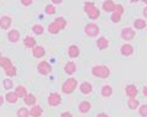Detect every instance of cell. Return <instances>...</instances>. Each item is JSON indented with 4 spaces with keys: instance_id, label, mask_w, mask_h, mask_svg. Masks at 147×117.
<instances>
[{
    "instance_id": "cell-24",
    "label": "cell",
    "mask_w": 147,
    "mask_h": 117,
    "mask_svg": "<svg viewBox=\"0 0 147 117\" xmlns=\"http://www.w3.org/2000/svg\"><path fill=\"white\" fill-rule=\"evenodd\" d=\"M147 22L145 19H136L134 21V30H145Z\"/></svg>"
},
{
    "instance_id": "cell-17",
    "label": "cell",
    "mask_w": 147,
    "mask_h": 117,
    "mask_svg": "<svg viewBox=\"0 0 147 117\" xmlns=\"http://www.w3.org/2000/svg\"><path fill=\"white\" fill-rule=\"evenodd\" d=\"M90 110H92V104L89 102V101H87V100H84V101H80L78 104V111L80 112V114L85 115V114H88Z\"/></svg>"
},
{
    "instance_id": "cell-14",
    "label": "cell",
    "mask_w": 147,
    "mask_h": 117,
    "mask_svg": "<svg viewBox=\"0 0 147 117\" xmlns=\"http://www.w3.org/2000/svg\"><path fill=\"white\" fill-rule=\"evenodd\" d=\"M79 91L83 95H90L93 92V85L89 82H83L79 84Z\"/></svg>"
},
{
    "instance_id": "cell-4",
    "label": "cell",
    "mask_w": 147,
    "mask_h": 117,
    "mask_svg": "<svg viewBox=\"0 0 147 117\" xmlns=\"http://www.w3.org/2000/svg\"><path fill=\"white\" fill-rule=\"evenodd\" d=\"M84 33H85V36L92 37V38L98 37L99 33H100V27L98 26L95 22H89L84 27Z\"/></svg>"
},
{
    "instance_id": "cell-36",
    "label": "cell",
    "mask_w": 147,
    "mask_h": 117,
    "mask_svg": "<svg viewBox=\"0 0 147 117\" xmlns=\"http://www.w3.org/2000/svg\"><path fill=\"white\" fill-rule=\"evenodd\" d=\"M110 20H111V22H113V23H119V22L121 21V15L116 14V13H111Z\"/></svg>"
},
{
    "instance_id": "cell-34",
    "label": "cell",
    "mask_w": 147,
    "mask_h": 117,
    "mask_svg": "<svg viewBox=\"0 0 147 117\" xmlns=\"http://www.w3.org/2000/svg\"><path fill=\"white\" fill-rule=\"evenodd\" d=\"M56 11H57V9L53 4H47V5L45 6V13L47 15H55Z\"/></svg>"
},
{
    "instance_id": "cell-41",
    "label": "cell",
    "mask_w": 147,
    "mask_h": 117,
    "mask_svg": "<svg viewBox=\"0 0 147 117\" xmlns=\"http://www.w3.org/2000/svg\"><path fill=\"white\" fill-rule=\"evenodd\" d=\"M51 1L53 5H61V4L63 3V0H51Z\"/></svg>"
},
{
    "instance_id": "cell-18",
    "label": "cell",
    "mask_w": 147,
    "mask_h": 117,
    "mask_svg": "<svg viewBox=\"0 0 147 117\" xmlns=\"http://www.w3.org/2000/svg\"><path fill=\"white\" fill-rule=\"evenodd\" d=\"M95 44H96V47L99 51H104L109 47V39L107 37H104V36H100V37L96 39Z\"/></svg>"
},
{
    "instance_id": "cell-7",
    "label": "cell",
    "mask_w": 147,
    "mask_h": 117,
    "mask_svg": "<svg viewBox=\"0 0 147 117\" xmlns=\"http://www.w3.org/2000/svg\"><path fill=\"white\" fill-rule=\"evenodd\" d=\"M37 72H38V74L46 76V75L52 73V66L47 62V60H41V62L37 64Z\"/></svg>"
},
{
    "instance_id": "cell-25",
    "label": "cell",
    "mask_w": 147,
    "mask_h": 117,
    "mask_svg": "<svg viewBox=\"0 0 147 117\" xmlns=\"http://www.w3.org/2000/svg\"><path fill=\"white\" fill-rule=\"evenodd\" d=\"M14 91H15V94L18 95V98H19V99H24V98H25V96L28 94L27 90H26V88L24 86V85H19V86H16Z\"/></svg>"
},
{
    "instance_id": "cell-3",
    "label": "cell",
    "mask_w": 147,
    "mask_h": 117,
    "mask_svg": "<svg viewBox=\"0 0 147 117\" xmlns=\"http://www.w3.org/2000/svg\"><path fill=\"white\" fill-rule=\"evenodd\" d=\"M77 88H78V80L76 78H68L67 80H64V83L62 84L61 90H62L63 94L69 95V94H72Z\"/></svg>"
},
{
    "instance_id": "cell-21",
    "label": "cell",
    "mask_w": 147,
    "mask_h": 117,
    "mask_svg": "<svg viewBox=\"0 0 147 117\" xmlns=\"http://www.w3.org/2000/svg\"><path fill=\"white\" fill-rule=\"evenodd\" d=\"M4 98H5V101L9 102L10 105H14L19 101V98H18V95L15 94V91H7Z\"/></svg>"
},
{
    "instance_id": "cell-39",
    "label": "cell",
    "mask_w": 147,
    "mask_h": 117,
    "mask_svg": "<svg viewBox=\"0 0 147 117\" xmlns=\"http://www.w3.org/2000/svg\"><path fill=\"white\" fill-rule=\"evenodd\" d=\"M59 117H74V116H73V114L69 111H63L62 114L59 115Z\"/></svg>"
},
{
    "instance_id": "cell-40",
    "label": "cell",
    "mask_w": 147,
    "mask_h": 117,
    "mask_svg": "<svg viewBox=\"0 0 147 117\" xmlns=\"http://www.w3.org/2000/svg\"><path fill=\"white\" fill-rule=\"evenodd\" d=\"M95 117H110L107 112H99V114H98Z\"/></svg>"
},
{
    "instance_id": "cell-38",
    "label": "cell",
    "mask_w": 147,
    "mask_h": 117,
    "mask_svg": "<svg viewBox=\"0 0 147 117\" xmlns=\"http://www.w3.org/2000/svg\"><path fill=\"white\" fill-rule=\"evenodd\" d=\"M20 3H21L22 6H31L32 4H34V0H20Z\"/></svg>"
},
{
    "instance_id": "cell-11",
    "label": "cell",
    "mask_w": 147,
    "mask_h": 117,
    "mask_svg": "<svg viewBox=\"0 0 147 117\" xmlns=\"http://www.w3.org/2000/svg\"><path fill=\"white\" fill-rule=\"evenodd\" d=\"M67 54H68V57L72 58V59L78 58L79 54H80L79 46H77V44H71V46L68 47V49H67Z\"/></svg>"
},
{
    "instance_id": "cell-10",
    "label": "cell",
    "mask_w": 147,
    "mask_h": 117,
    "mask_svg": "<svg viewBox=\"0 0 147 117\" xmlns=\"http://www.w3.org/2000/svg\"><path fill=\"white\" fill-rule=\"evenodd\" d=\"M134 46L130 43H124L122 46L120 47V53L121 55H124V57H131V55L134 54Z\"/></svg>"
},
{
    "instance_id": "cell-27",
    "label": "cell",
    "mask_w": 147,
    "mask_h": 117,
    "mask_svg": "<svg viewBox=\"0 0 147 117\" xmlns=\"http://www.w3.org/2000/svg\"><path fill=\"white\" fill-rule=\"evenodd\" d=\"M11 66H14V64H13V62H11L10 58L1 57V59H0V68H3L4 70H6L7 68H10Z\"/></svg>"
},
{
    "instance_id": "cell-29",
    "label": "cell",
    "mask_w": 147,
    "mask_h": 117,
    "mask_svg": "<svg viewBox=\"0 0 147 117\" xmlns=\"http://www.w3.org/2000/svg\"><path fill=\"white\" fill-rule=\"evenodd\" d=\"M16 117H30V110L27 107H20L16 111Z\"/></svg>"
},
{
    "instance_id": "cell-19",
    "label": "cell",
    "mask_w": 147,
    "mask_h": 117,
    "mask_svg": "<svg viewBox=\"0 0 147 117\" xmlns=\"http://www.w3.org/2000/svg\"><path fill=\"white\" fill-rule=\"evenodd\" d=\"M20 37H21V35H20V32L18 30H10L9 32H7V39H9V42L11 43H16V42H19V39Z\"/></svg>"
},
{
    "instance_id": "cell-30",
    "label": "cell",
    "mask_w": 147,
    "mask_h": 117,
    "mask_svg": "<svg viewBox=\"0 0 147 117\" xmlns=\"http://www.w3.org/2000/svg\"><path fill=\"white\" fill-rule=\"evenodd\" d=\"M3 88L5 89L6 91H11V89L14 88V83H13V80H11V78H6L3 80Z\"/></svg>"
},
{
    "instance_id": "cell-5",
    "label": "cell",
    "mask_w": 147,
    "mask_h": 117,
    "mask_svg": "<svg viewBox=\"0 0 147 117\" xmlns=\"http://www.w3.org/2000/svg\"><path fill=\"white\" fill-rule=\"evenodd\" d=\"M47 104L50 107H57L62 104V96L58 92H50V95L47 96Z\"/></svg>"
},
{
    "instance_id": "cell-26",
    "label": "cell",
    "mask_w": 147,
    "mask_h": 117,
    "mask_svg": "<svg viewBox=\"0 0 147 117\" xmlns=\"http://www.w3.org/2000/svg\"><path fill=\"white\" fill-rule=\"evenodd\" d=\"M47 31L50 32L51 35H57V33H59L61 31V27L57 25V23L53 21V22H51V23H48V26H47Z\"/></svg>"
},
{
    "instance_id": "cell-33",
    "label": "cell",
    "mask_w": 147,
    "mask_h": 117,
    "mask_svg": "<svg viewBox=\"0 0 147 117\" xmlns=\"http://www.w3.org/2000/svg\"><path fill=\"white\" fill-rule=\"evenodd\" d=\"M55 22L61 27V30H64L66 29V26H67V20L62 17V16H59V17H56L55 19Z\"/></svg>"
},
{
    "instance_id": "cell-12",
    "label": "cell",
    "mask_w": 147,
    "mask_h": 117,
    "mask_svg": "<svg viewBox=\"0 0 147 117\" xmlns=\"http://www.w3.org/2000/svg\"><path fill=\"white\" fill-rule=\"evenodd\" d=\"M63 70H64V73H66L67 75H73L77 72V64L73 62V60H68V62L64 64V67H63Z\"/></svg>"
},
{
    "instance_id": "cell-2",
    "label": "cell",
    "mask_w": 147,
    "mask_h": 117,
    "mask_svg": "<svg viewBox=\"0 0 147 117\" xmlns=\"http://www.w3.org/2000/svg\"><path fill=\"white\" fill-rule=\"evenodd\" d=\"M83 10H84L85 15L90 20H93V21L94 20H98L100 16V10L95 6V4L93 1H85L83 5Z\"/></svg>"
},
{
    "instance_id": "cell-35",
    "label": "cell",
    "mask_w": 147,
    "mask_h": 117,
    "mask_svg": "<svg viewBox=\"0 0 147 117\" xmlns=\"http://www.w3.org/2000/svg\"><path fill=\"white\" fill-rule=\"evenodd\" d=\"M138 115L141 117H147V104H142L138 106Z\"/></svg>"
},
{
    "instance_id": "cell-43",
    "label": "cell",
    "mask_w": 147,
    "mask_h": 117,
    "mask_svg": "<svg viewBox=\"0 0 147 117\" xmlns=\"http://www.w3.org/2000/svg\"><path fill=\"white\" fill-rule=\"evenodd\" d=\"M142 14H144V17L147 19V5L144 7V11H142Z\"/></svg>"
},
{
    "instance_id": "cell-8",
    "label": "cell",
    "mask_w": 147,
    "mask_h": 117,
    "mask_svg": "<svg viewBox=\"0 0 147 117\" xmlns=\"http://www.w3.org/2000/svg\"><path fill=\"white\" fill-rule=\"evenodd\" d=\"M125 95L127 96L129 99H134L138 95V89L135 84H129V85L125 86Z\"/></svg>"
},
{
    "instance_id": "cell-47",
    "label": "cell",
    "mask_w": 147,
    "mask_h": 117,
    "mask_svg": "<svg viewBox=\"0 0 147 117\" xmlns=\"http://www.w3.org/2000/svg\"><path fill=\"white\" fill-rule=\"evenodd\" d=\"M1 57H3V54H1V52H0V59H1Z\"/></svg>"
},
{
    "instance_id": "cell-45",
    "label": "cell",
    "mask_w": 147,
    "mask_h": 117,
    "mask_svg": "<svg viewBox=\"0 0 147 117\" xmlns=\"http://www.w3.org/2000/svg\"><path fill=\"white\" fill-rule=\"evenodd\" d=\"M129 1H130V3H132V4H136V3L140 1V0H129Z\"/></svg>"
},
{
    "instance_id": "cell-1",
    "label": "cell",
    "mask_w": 147,
    "mask_h": 117,
    "mask_svg": "<svg viewBox=\"0 0 147 117\" xmlns=\"http://www.w3.org/2000/svg\"><path fill=\"white\" fill-rule=\"evenodd\" d=\"M92 75L94 78H99V79H108L110 74H111V69L105 66V64H96V66H94L90 70Z\"/></svg>"
},
{
    "instance_id": "cell-42",
    "label": "cell",
    "mask_w": 147,
    "mask_h": 117,
    "mask_svg": "<svg viewBox=\"0 0 147 117\" xmlns=\"http://www.w3.org/2000/svg\"><path fill=\"white\" fill-rule=\"evenodd\" d=\"M142 95H144L145 98L147 99V85H145L144 88H142Z\"/></svg>"
},
{
    "instance_id": "cell-46",
    "label": "cell",
    "mask_w": 147,
    "mask_h": 117,
    "mask_svg": "<svg viewBox=\"0 0 147 117\" xmlns=\"http://www.w3.org/2000/svg\"><path fill=\"white\" fill-rule=\"evenodd\" d=\"M140 1H142V3L145 4V5H147V0H140Z\"/></svg>"
},
{
    "instance_id": "cell-13",
    "label": "cell",
    "mask_w": 147,
    "mask_h": 117,
    "mask_svg": "<svg viewBox=\"0 0 147 117\" xmlns=\"http://www.w3.org/2000/svg\"><path fill=\"white\" fill-rule=\"evenodd\" d=\"M45 54H46V49H45L43 46H40V44H36V46L32 48V55H34V58H43Z\"/></svg>"
},
{
    "instance_id": "cell-9",
    "label": "cell",
    "mask_w": 147,
    "mask_h": 117,
    "mask_svg": "<svg viewBox=\"0 0 147 117\" xmlns=\"http://www.w3.org/2000/svg\"><path fill=\"white\" fill-rule=\"evenodd\" d=\"M11 23H13V17L9 15L0 16V29L1 30H9Z\"/></svg>"
},
{
    "instance_id": "cell-6",
    "label": "cell",
    "mask_w": 147,
    "mask_h": 117,
    "mask_svg": "<svg viewBox=\"0 0 147 117\" xmlns=\"http://www.w3.org/2000/svg\"><path fill=\"white\" fill-rule=\"evenodd\" d=\"M120 36L124 41L129 43L130 41H132V39L136 37V31H135L132 27H124L120 32Z\"/></svg>"
},
{
    "instance_id": "cell-15",
    "label": "cell",
    "mask_w": 147,
    "mask_h": 117,
    "mask_svg": "<svg viewBox=\"0 0 147 117\" xmlns=\"http://www.w3.org/2000/svg\"><path fill=\"white\" fill-rule=\"evenodd\" d=\"M114 94V89L111 85H109V84H105V85L101 86V90H100V95L103 96L104 99H109L111 98Z\"/></svg>"
},
{
    "instance_id": "cell-37",
    "label": "cell",
    "mask_w": 147,
    "mask_h": 117,
    "mask_svg": "<svg viewBox=\"0 0 147 117\" xmlns=\"http://www.w3.org/2000/svg\"><path fill=\"white\" fill-rule=\"evenodd\" d=\"M124 11H125L124 6L120 5V4H116L115 10H114V13H116V14H119V15H121V16H122V14H124Z\"/></svg>"
},
{
    "instance_id": "cell-28",
    "label": "cell",
    "mask_w": 147,
    "mask_h": 117,
    "mask_svg": "<svg viewBox=\"0 0 147 117\" xmlns=\"http://www.w3.org/2000/svg\"><path fill=\"white\" fill-rule=\"evenodd\" d=\"M140 105H141L140 101H138L136 98H134V99H127V107L130 108V110H137Z\"/></svg>"
},
{
    "instance_id": "cell-44",
    "label": "cell",
    "mask_w": 147,
    "mask_h": 117,
    "mask_svg": "<svg viewBox=\"0 0 147 117\" xmlns=\"http://www.w3.org/2000/svg\"><path fill=\"white\" fill-rule=\"evenodd\" d=\"M4 101H5V98H4L3 95H0V107L3 106V104H4Z\"/></svg>"
},
{
    "instance_id": "cell-31",
    "label": "cell",
    "mask_w": 147,
    "mask_h": 117,
    "mask_svg": "<svg viewBox=\"0 0 147 117\" xmlns=\"http://www.w3.org/2000/svg\"><path fill=\"white\" fill-rule=\"evenodd\" d=\"M31 31L34 32L35 35H37V36H41V35H43V32H45V29H43V26H42V25H40V23H35V25L32 26Z\"/></svg>"
},
{
    "instance_id": "cell-20",
    "label": "cell",
    "mask_w": 147,
    "mask_h": 117,
    "mask_svg": "<svg viewBox=\"0 0 147 117\" xmlns=\"http://www.w3.org/2000/svg\"><path fill=\"white\" fill-rule=\"evenodd\" d=\"M42 115H43V108H42V106H40V105L36 104L35 106L31 107V110H30V116L31 117H41Z\"/></svg>"
},
{
    "instance_id": "cell-22",
    "label": "cell",
    "mask_w": 147,
    "mask_h": 117,
    "mask_svg": "<svg viewBox=\"0 0 147 117\" xmlns=\"http://www.w3.org/2000/svg\"><path fill=\"white\" fill-rule=\"evenodd\" d=\"M22 100H24V104H25L26 106H31V107L35 106L36 102H37V98H36L34 94H27Z\"/></svg>"
},
{
    "instance_id": "cell-16",
    "label": "cell",
    "mask_w": 147,
    "mask_h": 117,
    "mask_svg": "<svg viewBox=\"0 0 147 117\" xmlns=\"http://www.w3.org/2000/svg\"><path fill=\"white\" fill-rule=\"evenodd\" d=\"M115 6L116 4L114 3V0H104L103 5H101V9H103V11H105V13H114V10H115Z\"/></svg>"
},
{
    "instance_id": "cell-23",
    "label": "cell",
    "mask_w": 147,
    "mask_h": 117,
    "mask_svg": "<svg viewBox=\"0 0 147 117\" xmlns=\"http://www.w3.org/2000/svg\"><path fill=\"white\" fill-rule=\"evenodd\" d=\"M36 38L35 37H32V36H30V35H27L25 38H24V46H25L26 48H34L35 46H36Z\"/></svg>"
},
{
    "instance_id": "cell-32",
    "label": "cell",
    "mask_w": 147,
    "mask_h": 117,
    "mask_svg": "<svg viewBox=\"0 0 147 117\" xmlns=\"http://www.w3.org/2000/svg\"><path fill=\"white\" fill-rule=\"evenodd\" d=\"M4 72H5V75L7 78H14V76L18 74V69H16L15 66H11L10 68H7V69L4 70Z\"/></svg>"
}]
</instances>
